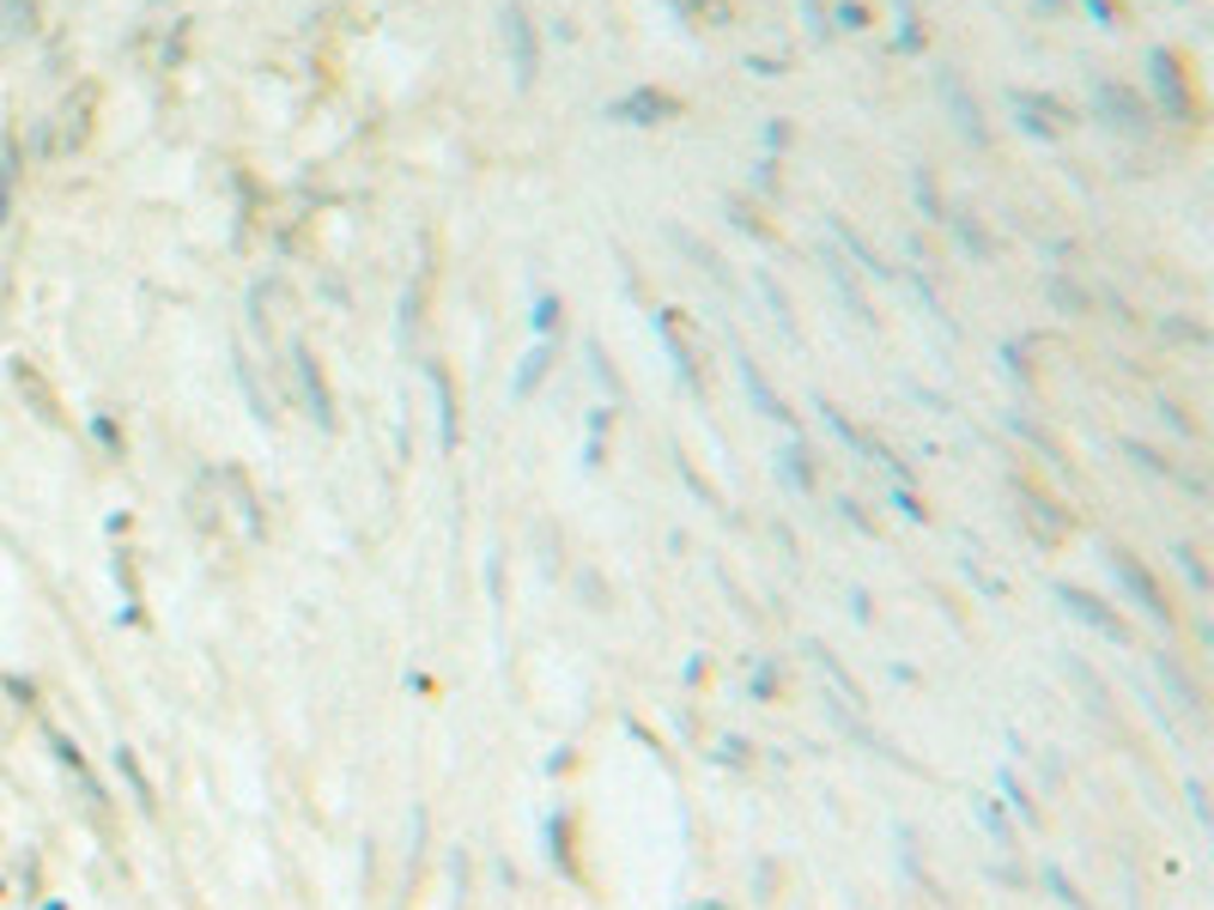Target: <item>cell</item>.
I'll list each match as a JSON object with an SVG mask.
<instances>
[{"label": "cell", "instance_id": "6da1fadb", "mask_svg": "<svg viewBox=\"0 0 1214 910\" xmlns=\"http://www.w3.org/2000/svg\"><path fill=\"white\" fill-rule=\"evenodd\" d=\"M498 31H504V49H510V73H517V86H535L541 73V43H535V19L510 0L504 13H498Z\"/></svg>", "mask_w": 1214, "mask_h": 910}, {"label": "cell", "instance_id": "7a4b0ae2", "mask_svg": "<svg viewBox=\"0 0 1214 910\" xmlns=\"http://www.w3.org/2000/svg\"><path fill=\"white\" fill-rule=\"evenodd\" d=\"M1093 104H1099V116L1111 122V128H1123V134H1148V104H1142L1130 86H1111V79H1099L1093 86Z\"/></svg>", "mask_w": 1214, "mask_h": 910}, {"label": "cell", "instance_id": "3957f363", "mask_svg": "<svg viewBox=\"0 0 1214 910\" xmlns=\"http://www.w3.org/2000/svg\"><path fill=\"white\" fill-rule=\"evenodd\" d=\"M1008 104H1014L1020 128L1039 134V140H1057V134L1069 128V110H1063L1057 98H1045V91H1008Z\"/></svg>", "mask_w": 1214, "mask_h": 910}, {"label": "cell", "instance_id": "277c9868", "mask_svg": "<svg viewBox=\"0 0 1214 910\" xmlns=\"http://www.w3.org/2000/svg\"><path fill=\"white\" fill-rule=\"evenodd\" d=\"M1148 67H1154V91H1160L1166 116L1190 122L1196 98H1190V86H1184V61H1178V55H1166V49H1154V55H1148Z\"/></svg>", "mask_w": 1214, "mask_h": 910}, {"label": "cell", "instance_id": "5b68a950", "mask_svg": "<svg viewBox=\"0 0 1214 910\" xmlns=\"http://www.w3.org/2000/svg\"><path fill=\"white\" fill-rule=\"evenodd\" d=\"M935 86H941V98H948V110H953V128L966 134L972 146H990V128H984V110H978V98H966L960 73H953V67H941V73H935Z\"/></svg>", "mask_w": 1214, "mask_h": 910}, {"label": "cell", "instance_id": "8992f818", "mask_svg": "<svg viewBox=\"0 0 1214 910\" xmlns=\"http://www.w3.org/2000/svg\"><path fill=\"white\" fill-rule=\"evenodd\" d=\"M614 116H620V122H638V128H656V122L680 116V104L668 98V91H656V86H638L632 98H620V104H614Z\"/></svg>", "mask_w": 1214, "mask_h": 910}, {"label": "cell", "instance_id": "52a82bcc", "mask_svg": "<svg viewBox=\"0 0 1214 910\" xmlns=\"http://www.w3.org/2000/svg\"><path fill=\"white\" fill-rule=\"evenodd\" d=\"M292 371H298V383H304V401H310V419H316V425H334V413H328V383H322V371H316L310 346H292Z\"/></svg>", "mask_w": 1214, "mask_h": 910}, {"label": "cell", "instance_id": "ba28073f", "mask_svg": "<svg viewBox=\"0 0 1214 910\" xmlns=\"http://www.w3.org/2000/svg\"><path fill=\"white\" fill-rule=\"evenodd\" d=\"M735 364H741V383H747V395H753V401H759V413H784V401H778V395L765 389V377H759V364L747 359L741 346H735Z\"/></svg>", "mask_w": 1214, "mask_h": 910}, {"label": "cell", "instance_id": "9c48e42d", "mask_svg": "<svg viewBox=\"0 0 1214 910\" xmlns=\"http://www.w3.org/2000/svg\"><path fill=\"white\" fill-rule=\"evenodd\" d=\"M960 237H966V249H972V255H978V261H984V255H990V249H996V243H990V231H984V225L972 219V213H960Z\"/></svg>", "mask_w": 1214, "mask_h": 910}, {"label": "cell", "instance_id": "30bf717a", "mask_svg": "<svg viewBox=\"0 0 1214 910\" xmlns=\"http://www.w3.org/2000/svg\"><path fill=\"white\" fill-rule=\"evenodd\" d=\"M1051 298L1069 304V310H1081V304H1087V298H1081V286H1063V280H1051Z\"/></svg>", "mask_w": 1214, "mask_h": 910}, {"label": "cell", "instance_id": "8fae6325", "mask_svg": "<svg viewBox=\"0 0 1214 910\" xmlns=\"http://www.w3.org/2000/svg\"><path fill=\"white\" fill-rule=\"evenodd\" d=\"M535 322H541V328L559 322V298H541V304H535Z\"/></svg>", "mask_w": 1214, "mask_h": 910}, {"label": "cell", "instance_id": "7c38bea8", "mask_svg": "<svg viewBox=\"0 0 1214 910\" xmlns=\"http://www.w3.org/2000/svg\"><path fill=\"white\" fill-rule=\"evenodd\" d=\"M1087 7L1099 13V25H1117V19H1123V7H1111V0H1087Z\"/></svg>", "mask_w": 1214, "mask_h": 910}]
</instances>
